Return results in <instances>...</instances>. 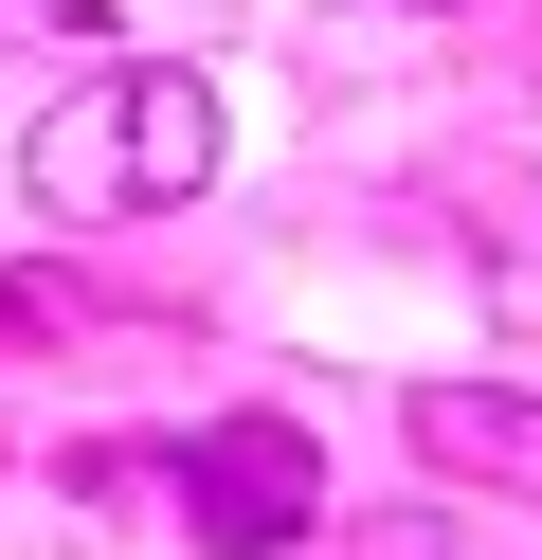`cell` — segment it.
Returning <instances> with one entry per match:
<instances>
[{
  "instance_id": "1",
  "label": "cell",
  "mask_w": 542,
  "mask_h": 560,
  "mask_svg": "<svg viewBox=\"0 0 542 560\" xmlns=\"http://www.w3.org/2000/svg\"><path fill=\"white\" fill-rule=\"evenodd\" d=\"M217 145H235V127H217L199 55H127V73L55 91V109L19 127V199L55 235H127V218H163V199H199Z\"/></svg>"
},
{
  "instance_id": "2",
  "label": "cell",
  "mask_w": 542,
  "mask_h": 560,
  "mask_svg": "<svg viewBox=\"0 0 542 560\" xmlns=\"http://www.w3.org/2000/svg\"><path fill=\"white\" fill-rule=\"evenodd\" d=\"M163 488H181V524H199L217 560H289V542L325 524V452L289 434V416H217V434H181Z\"/></svg>"
},
{
  "instance_id": "3",
  "label": "cell",
  "mask_w": 542,
  "mask_h": 560,
  "mask_svg": "<svg viewBox=\"0 0 542 560\" xmlns=\"http://www.w3.org/2000/svg\"><path fill=\"white\" fill-rule=\"evenodd\" d=\"M416 470H452V488H542V398L416 380Z\"/></svg>"
}]
</instances>
